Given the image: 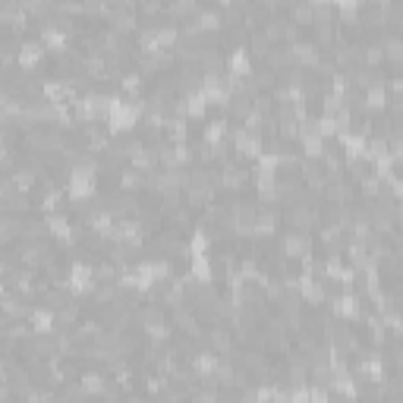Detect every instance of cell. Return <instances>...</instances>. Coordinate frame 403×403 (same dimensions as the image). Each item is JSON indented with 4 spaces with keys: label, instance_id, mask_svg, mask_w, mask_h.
Masks as SVG:
<instances>
[{
    "label": "cell",
    "instance_id": "1",
    "mask_svg": "<svg viewBox=\"0 0 403 403\" xmlns=\"http://www.w3.org/2000/svg\"><path fill=\"white\" fill-rule=\"evenodd\" d=\"M205 343H208V350H215L217 356H230L237 353V337H233V328L227 325H211L205 328Z\"/></svg>",
    "mask_w": 403,
    "mask_h": 403
},
{
    "label": "cell",
    "instance_id": "2",
    "mask_svg": "<svg viewBox=\"0 0 403 403\" xmlns=\"http://www.w3.org/2000/svg\"><path fill=\"white\" fill-rule=\"evenodd\" d=\"M277 252L287 255V259H306V255H312V233H303V230H287L281 237V246H277Z\"/></svg>",
    "mask_w": 403,
    "mask_h": 403
},
{
    "label": "cell",
    "instance_id": "3",
    "mask_svg": "<svg viewBox=\"0 0 403 403\" xmlns=\"http://www.w3.org/2000/svg\"><path fill=\"white\" fill-rule=\"evenodd\" d=\"M158 155H161V171H183V164L195 161L193 155V145H158Z\"/></svg>",
    "mask_w": 403,
    "mask_h": 403
},
{
    "label": "cell",
    "instance_id": "4",
    "mask_svg": "<svg viewBox=\"0 0 403 403\" xmlns=\"http://www.w3.org/2000/svg\"><path fill=\"white\" fill-rule=\"evenodd\" d=\"M45 57H48V48L41 45L38 38H23L19 41V70L23 72H35L45 63Z\"/></svg>",
    "mask_w": 403,
    "mask_h": 403
},
{
    "label": "cell",
    "instance_id": "5",
    "mask_svg": "<svg viewBox=\"0 0 403 403\" xmlns=\"http://www.w3.org/2000/svg\"><path fill=\"white\" fill-rule=\"evenodd\" d=\"M28 325L35 328V334L41 337H54L60 331V325H57V312L48 309V306H32V312H28Z\"/></svg>",
    "mask_w": 403,
    "mask_h": 403
},
{
    "label": "cell",
    "instance_id": "6",
    "mask_svg": "<svg viewBox=\"0 0 403 403\" xmlns=\"http://www.w3.org/2000/svg\"><path fill=\"white\" fill-rule=\"evenodd\" d=\"M321 202L331 205V208H340V205H353V183L347 177H337L328 183L325 195H321Z\"/></svg>",
    "mask_w": 403,
    "mask_h": 403
},
{
    "label": "cell",
    "instance_id": "7",
    "mask_svg": "<svg viewBox=\"0 0 403 403\" xmlns=\"http://www.w3.org/2000/svg\"><path fill=\"white\" fill-rule=\"evenodd\" d=\"M139 189H149V173L136 171V167H123V171L117 173V193L136 195Z\"/></svg>",
    "mask_w": 403,
    "mask_h": 403
},
{
    "label": "cell",
    "instance_id": "8",
    "mask_svg": "<svg viewBox=\"0 0 403 403\" xmlns=\"http://www.w3.org/2000/svg\"><path fill=\"white\" fill-rule=\"evenodd\" d=\"M217 365H221V356H217L215 350H195V353L189 356V369H193L199 378L215 375Z\"/></svg>",
    "mask_w": 403,
    "mask_h": 403
},
{
    "label": "cell",
    "instance_id": "9",
    "mask_svg": "<svg viewBox=\"0 0 403 403\" xmlns=\"http://www.w3.org/2000/svg\"><path fill=\"white\" fill-rule=\"evenodd\" d=\"M0 309H4V318H10V321H23V318H28L32 306H28L26 299L19 296V293L4 290V299H0Z\"/></svg>",
    "mask_w": 403,
    "mask_h": 403
},
{
    "label": "cell",
    "instance_id": "10",
    "mask_svg": "<svg viewBox=\"0 0 403 403\" xmlns=\"http://www.w3.org/2000/svg\"><path fill=\"white\" fill-rule=\"evenodd\" d=\"M193 23L199 26L202 35H217L224 28V16H221V10H217V6H199V13H195Z\"/></svg>",
    "mask_w": 403,
    "mask_h": 403
},
{
    "label": "cell",
    "instance_id": "11",
    "mask_svg": "<svg viewBox=\"0 0 403 403\" xmlns=\"http://www.w3.org/2000/svg\"><path fill=\"white\" fill-rule=\"evenodd\" d=\"M79 385H82L85 397H101L107 387V372L104 369H85L79 372Z\"/></svg>",
    "mask_w": 403,
    "mask_h": 403
},
{
    "label": "cell",
    "instance_id": "12",
    "mask_svg": "<svg viewBox=\"0 0 403 403\" xmlns=\"http://www.w3.org/2000/svg\"><path fill=\"white\" fill-rule=\"evenodd\" d=\"M277 227H281V215L271 205L259 208V215H255V237H277Z\"/></svg>",
    "mask_w": 403,
    "mask_h": 403
},
{
    "label": "cell",
    "instance_id": "13",
    "mask_svg": "<svg viewBox=\"0 0 403 403\" xmlns=\"http://www.w3.org/2000/svg\"><path fill=\"white\" fill-rule=\"evenodd\" d=\"M381 48H385V54H387V60L391 63H400L403 67V35L397 32V28H387L385 35H381Z\"/></svg>",
    "mask_w": 403,
    "mask_h": 403
},
{
    "label": "cell",
    "instance_id": "14",
    "mask_svg": "<svg viewBox=\"0 0 403 403\" xmlns=\"http://www.w3.org/2000/svg\"><path fill=\"white\" fill-rule=\"evenodd\" d=\"M92 271H95V281L98 284H120V265H114L111 259H98L92 262Z\"/></svg>",
    "mask_w": 403,
    "mask_h": 403
},
{
    "label": "cell",
    "instance_id": "15",
    "mask_svg": "<svg viewBox=\"0 0 403 403\" xmlns=\"http://www.w3.org/2000/svg\"><path fill=\"white\" fill-rule=\"evenodd\" d=\"M117 85H120V89L127 92L133 101H139V98H142V89H145V76H142L139 70H127V72L120 76V82H117Z\"/></svg>",
    "mask_w": 403,
    "mask_h": 403
},
{
    "label": "cell",
    "instance_id": "16",
    "mask_svg": "<svg viewBox=\"0 0 403 403\" xmlns=\"http://www.w3.org/2000/svg\"><path fill=\"white\" fill-rule=\"evenodd\" d=\"M287 19H290V23H296L299 28H303V26H315V10H312V4H309V0H303V4H290L287 6Z\"/></svg>",
    "mask_w": 403,
    "mask_h": 403
},
{
    "label": "cell",
    "instance_id": "17",
    "mask_svg": "<svg viewBox=\"0 0 403 403\" xmlns=\"http://www.w3.org/2000/svg\"><path fill=\"white\" fill-rule=\"evenodd\" d=\"M271 48H274V45H271V41L265 38V32H262V28H259V32H249L246 50H249V57H252V60H262V63H265V57H268Z\"/></svg>",
    "mask_w": 403,
    "mask_h": 403
},
{
    "label": "cell",
    "instance_id": "18",
    "mask_svg": "<svg viewBox=\"0 0 403 403\" xmlns=\"http://www.w3.org/2000/svg\"><path fill=\"white\" fill-rule=\"evenodd\" d=\"M385 60H387V54H385V48H381V41H362V67L365 70H375Z\"/></svg>",
    "mask_w": 403,
    "mask_h": 403
},
{
    "label": "cell",
    "instance_id": "19",
    "mask_svg": "<svg viewBox=\"0 0 403 403\" xmlns=\"http://www.w3.org/2000/svg\"><path fill=\"white\" fill-rule=\"evenodd\" d=\"M252 114V98L249 95H233L230 98V107H227V120H240V123H246V117Z\"/></svg>",
    "mask_w": 403,
    "mask_h": 403
},
{
    "label": "cell",
    "instance_id": "20",
    "mask_svg": "<svg viewBox=\"0 0 403 403\" xmlns=\"http://www.w3.org/2000/svg\"><path fill=\"white\" fill-rule=\"evenodd\" d=\"M10 180H13V186H16L19 193H26V195H28V189H32L35 183H38V177H35V171H32V167H26V164H19L16 171L10 173Z\"/></svg>",
    "mask_w": 403,
    "mask_h": 403
},
{
    "label": "cell",
    "instance_id": "21",
    "mask_svg": "<svg viewBox=\"0 0 403 403\" xmlns=\"http://www.w3.org/2000/svg\"><path fill=\"white\" fill-rule=\"evenodd\" d=\"M195 13H199V4L195 0H177V4H167V16L173 19H195Z\"/></svg>",
    "mask_w": 403,
    "mask_h": 403
},
{
    "label": "cell",
    "instance_id": "22",
    "mask_svg": "<svg viewBox=\"0 0 403 403\" xmlns=\"http://www.w3.org/2000/svg\"><path fill=\"white\" fill-rule=\"evenodd\" d=\"M79 315H82V306H79L76 299H70L63 309H57V325H60V328H76Z\"/></svg>",
    "mask_w": 403,
    "mask_h": 403
},
{
    "label": "cell",
    "instance_id": "23",
    "mask_svg": "<svg viewBox=\"0 0 403 403\" xmlns=\"http://www.w3.org/2000/svg\"><path fill=\"white\" fill-rule=\"evenodd\" d=\"M186 111H189V120H202L208 114V98L199 92V95H189L186 98Z\"/></svg>",
    "mask_w": 403,
    "mask_h": 403
},
{
    "label": "cell",
    "instance_id": "24",
    "mask_svg": "<svg viewBox=\"0 0 403 403\" xmlns=\"http://www.w3.org/2000/svg\"><path fill=\"white\" fill-rule=\"evenodd\" d=\"M161 13H167V4H161V0H142L139 4V16H149L151 23H155V16H161Z\"/></svg>",
    "mask_w": 403,
    "mask_h": 403
},
{
    "label": "cell",
    "instance_id": "25",
    "mask_svg": "<svg viewBox=\"0 0 403 403\" xmlns=\"http://www.w3.org/2000/svg\"><path fill=\"white\" fill-rule=\"evenodd\" d=\"M16 161H19V158H16V149H6V145L0 149V167H4V177H10V173L19 167Z\"/></svg>",
    "mask_w": 403,
    "mask_h": 403
},
{
    "label": "cell",
    "instance_id": "26",
    "mask_svg": "<svg viewBox=\"0 0 403 403\" xmlns=\"http://www.w3.org/2000/svg\"><path fill=\"white\" fill-rule=\"evenodd\" d=\"M387 95H391V98H403V72H394V76L387 79Z\"/></svg>",
    "mask_w": 403,
    "mask_h": 403
},
{
    "label": "cell",
    "instance_id": "27",
    "mask_svg": "<svg viewBox=\"0 0 403 403\" xmlns=\"http://www.w3.org/2000/svg\"><path fill=\"white\" fill-rule=\"evenodd\" d=\"M127 403H149V400H142V397H129Z\"/></svg>",
    "mask_w": 403,
    "mask_h": 403
}]
</instances>
